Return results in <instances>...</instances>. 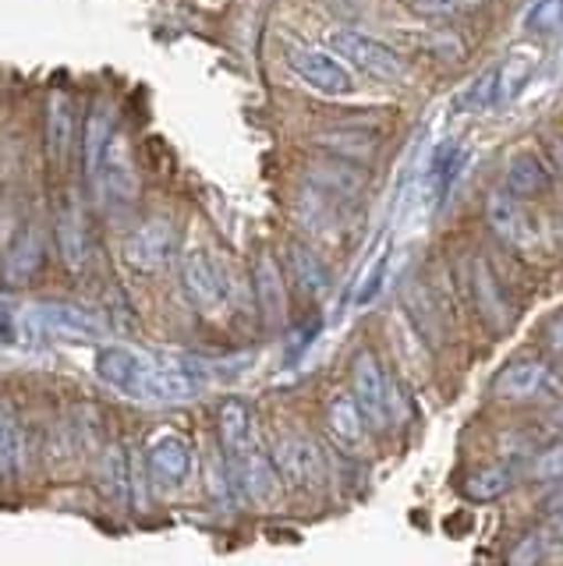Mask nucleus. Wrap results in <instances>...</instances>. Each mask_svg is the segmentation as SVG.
Wrapping results in <instances>:
<instances>
[{
    "label": "nucleus",
    "mask_w": 563,
    "mask_h": 566,
    "mask_svg": "<svg viewBox=\"0 0 563 566\" xmlns=\"http://www.w3.org/2000/svg\"><path fill=\"white\" fill-rule=\"evenodd\" d=\"M96 379L138 403H181L199 394V379L185 365H160L132 347H100Z\"/></svg>",
    "instance_id": "f257e3e1"
},
{
    "label": "nucleus",
    "mask_w": 563,
    "mask_h": 566,
    "mask_svg": "<svg viewBox=\"0 0 563 566\" xmlns=\"http://www.w3.org/2000/svg\"><path fill=\"white\" fill-rule=\"evenodd\" d=\"M330 50L337 53V57L362 71V75L376 78V82H400L404 78V61L400 53L390 50L383 40L376 35H365V32H355V29H333L330 32Z\"/></svg>",
    "instance_id": "f03ea898"
},
{
    "label": "nucleus",
    "mask_w": 563,
    "mask_h": 566,
    "mask_svg": "<svg viewBox=\"0 0 563 566\" xmlns=\"http://www.w3.org/2000/svg\"><path fill=\"white\" fill-rule=\"evenodd\" d=\"M178 273H181V287L188 294V301L206 315H217L227 308V297H231V287H227V273L223 265L213 259L209 248L191 244L181 252L178 262Z\"/></svg>",
    "instance_id": "7ed1b4c3"
},
{
    "label": "nucleus",
    "mask_w": 563,
    "mask_h": 566,
    "mask_svg": "<svg viewBox=\"0 0 563 566\" xmlns=\"http://www.w3.org/2000/svg\"><path fill=\"white\" fill-rule=\"evenodd\" d=\"M351 394H355L365 421H373L376 429H386L394 418V386L386 379V371L373 350H358L351 361Z\"/></svg>",
    "instance_id": "20e7f679"
},
{
    "label": "nucleus",
    "mask_w": 563,
    "mask_h": 566,
    "mask_svg": "<svg viewBox=\"0 0 563 566\" xmlns=\"http://www.w3.org/2000/svg\"><path fill=\"white\" fill-rule=\"evenodd\" d=\"M288 67L309 88H315L320 96H351L355 93L351 67L337 57V53H326V50H315V46H294V50H288Z\"/></svg>",
    "instance_id": "39448f33"
},
{
    "label": "nucleus",
    "mask_w": 563,
    "mask_h": 566,
    "mask_svg": "<svg viewBox=\"0 0 563 566\" xmlns=\"http://www.w3.org/2000/svg\"><path fill=\"white\" fill-rule=\"evenodd\" d=\"M273 468L280 474V482H288L294 489H320L326 478V460L320 442L291 432L273 447Z\"/></svg>",
    "instance_id": "423d86ee"
},
{
    "label": "nucleus",
    "mask_w": 563,
    "mask_h": 566,
    "mask_svg": "<svg viewBox=\"0 0 563 566\" xmlns=\"http://www.w3.org/2000/svg\"><path fill=\"white\" fill-rule=\"evenodd\" d=\"M191 442L178 432H160L146 450V471L156 492H174L188 482L191 474Z\"/></svg>",
    "instance_id": "0eeeda50"
},
{
    "label": "nucleus",
    "mask_w": 563,
    "mask_h": 566,
    "mask_svg": "<svg viewBox=\"0 0 563 566\" xmlns=\"http://www.w3.org/2000/svg\"><path fill=\"white\" fill-rule=\"evenodd\" d=\"M93 185L100 188V199L111 202V206H128L135 202V191H138V177H135V164H132V153H128V142L114 132L107 153H103V164L93 177Z\"/></svg>",
    "instance_id": "6e6552de"
},
{
    "label": "nucleus",
    "mask_w": 563,
    "mask_h": 566,
    "mask_svg": "<svg viewBox=\"0 0 563 566\" xmlns=\"http://www.w3.org/2000/svg\"><path fill=\"white\" fill-rule=\"evenodd\" d=\"M174 252H178V234H174L170 220L164 217L146 220L138 230H132V238L125 244V259L143 273H156L170 265Z\"/></svg>",
    "instance_id": "1a4fd4ad"
},
{
    "label": "nucleus",
    "mask_w": 563,
    "mask_h": 566,
    "mask_svg": "<svg viewBox=\"0 0 563 566\" xmlns=\"http://www.w3.org/2000/svg\"><path fill=\"white\" fill-rule=\"evenodd\" d=\"M220 447H223V464H238L241 457H249L262 447L256 415L244 400H227L220 407Z\"/></svg>",
    "instance_id": "9d476101"
},
{
    "label": "nucleus",
    "mask_w": 563,
    "mask_h": 566,
    "mask_svg": "<svg viewBox=\"0 0 563 566\" xmlns=\"http://www.w3.org/2000/svg\"><path fill=\"white\" fill-rule=\"evenodd\" d=\"M58 248L67 270H85L90 262V227H85V212L75 195H64L58 206Z\"/></svg>",
    "instance_id": "9b49d317"
},
{
    "label": "nucleus",
    "mask_w": 563,
    "mask_h": 566,
    "mask_svg": "<svg viewBox=\"0 0 563 566\" xmlns=\"http://www.w3.org/2000/svg\"><path fill=\"white\" fill-rule=\"evenodd\" d=\"M486 223H489V230L500 241L514 244V248H524L528 241H532V223L524 220V206L507 188L489 191V199H486Z\"/></svg>",
    "instance_id": "f8f14e48"
},
{
    "label": "nucleus",
    "mask_w": 563,
    "mask_h": 566,
    "mask_svg": "<svg viewBox=\"0 0 563 566\" xmlns=\"http://www.w3.org/2000/svg\"><path fill=\"white\" fill-rule=\"evenodd\" d=\"M256 297H259V312L267 326H284L288 318V291H284V273L270 252H262L256 259Z\"/></svg>",
    "instance_id": "ddd939ff"
},
{
    "label": "nucleus",
    "mask_w": 563,
    "mask_h": 566,
    "mask_svg": "<svg viewBox=\"0 0 563 566\" xmlns=\"http://www.w3.org/2000/svg\"><path fill=\"white\" fill-rule=\"evenodd\" d=\"M32 326H40L54 336H75V340H93V336H100V323L90 312H82L75 305H58V301H46V305L32 308Z\"/></svg>",
    "instance_id": "4468645a"
},
{
    "label": "nucleus",
    "mask_w": 563,
    "mask_h": 566,
    "mask_svg": "<svg viewBox=\"0 0 563 566\" xmlns=\"http://www.w3.org/2000/svg\"><path fill=\"white\" fill-rule=\"evenodd\" d=\"M43 265V234L40 227H22L19 238L11 241L8 248V259H4V283H11V287H22V283H29L32 276L40 273Z\"/></svg>",
    "instance_id": "2eb2a0df"
},
{
    "label": "nucleus",
    "mask_w": 563,
    "mask_h": 566,
    "mask_svg": "<svg viewBox=\"0 0 563 566\" xmlns=\"http://www.w3.org/2000/svg\"><path fill=\"white\" fill-rule=\"evenodd\" d=\"M503 188L514 195V199H539V195L550 188V174H545V164L532 153V149H518L507 159V177Z\"/></svg>",
    "instance_id": "dca6fc26"
},
{
    "label": "nucleus",
    "mask_w": 563,
    "mask_h": 566,
    "mask_svg": "<svg viewBox=\"0 0 563 566\" xmlns=\"http://www.w3.org/2000/svg\"><path fill=\"white\" fill-rule=\"evenodd\" d=\"M75 142V103L67 93H54L46 106V149L50 159L61 167Z\"/></svg>",
    "instance_id": "f3484780"
},
{
    "label": "nucleus",
    "mask_w": 563,
    "mask_h": 566,
    "mask_svg": "<svg viewBox=\"0 0 563 566\" xmlns=\"http://www.w3.org/2000/svg\"><path fill=\"white\" fill-rule=\"evenodd\" d=\"M326 424L333 439L341 442V447L355 450L365 442V415L355 400V394H333L330 403H326Z\"/></svg>",
    "instance_id": "a211bd4d"
},
{
    "label": "nucleus",
    "mask_w": 563,
    "mask_h": 566,
    "mask_svg": "<svg viewBox=\"0 0 563 566\" xmlns=\"http://www.w3.org/2000/svg\"><path fill=\"white\" fill-rule=\"evenodd\" d=\"M309 185L323 188L326 195H337V199H355L365 188V174L347 159H323L309 170Z\"/></svg>",
    "instance_id": "6ab92c4d"
},
{
    "label": "nucleus",
    "mask_w": 563,
    "mask_h": 566,
    "mask_svg": "<svg viewBox=\"0 0 563 566\" xmlns=\"http://www.w3.org/2000/svg\"><path fill=\"white\" fill-rule=\"evenodd\" d=\"M471 294H475V305H479L489 326H497V329L507 326V301L500 291V280L492 276L486 259H475V265H471Z\"/></svg>",
    "instance_id": "aec40b11"
},
{
    "label": "nucleus",
    "mask_w": 563,
    "mask_h": 566,
    "mask_svg": "<svg viewBox=\"0 0 563 566\" xmlns=\"http://www.w3.org/2000/svg\"><path fill=\"white\" fill-rule=\"evenodd\" d=\"M542 382H545V365L521 358V361H510L500 371L492 389H497V397H503V400H528L539 394Z\"/></svg>",
    "instance_id": "412c9836"
},
{
    "label": "nucleus",
    "mask_w": 563,
    "mask_h": 566,
    "mask_svg": "<svg viewBox=\"0 0 563 566\" xmlns=\"http://www.w3.org/2000/svg\"><path fill=\"white\" fill-rule=\"evenodd\" d=\"M22 421L8 397H0V485L14 482L22 464Z\"/></svg>",
    "instance_id": "4be33fe9"
},
{
    "label": "nucleus",
    "mask_w": 563,
    "mask_h": 566,
    "mask_svg": "<svg viewBox=\"0 0 563 566\" xmlns=\"http://www.w3.org/2000/svg\"><path fill=\"white\" fill-rule=\"evenodd\" d=\"M539 64V50L535 46H514L507 53V61L500 64V75H497V99L492 103H510L514 99L524 82L532 78V71Z\"/></svg>",
    "instance_id": "5701e85b"
},
{
    "label": "nucleus",
    "mask_w": 563,
    "mask_h": 566,
    "mask_svg": "<svg viewBox=\"0 0 563 566\" xmlns=\"http://www.w3.org/2000/svg\"><path fill=\"white\" fill-rule=\"evenodd\" d=\"M288 265H291L294 283L305 294H312V297L326 294V287H330V265L323 262L320 252H312L309 244H291L288 248Z\"/></svg>",
    "instance_id": "b1692460"
},
{
    "label": "nucleus",
    "mask_w": 563,
    "mask_h": 566,
    "mask_svg": "<svg viewBox=\"0 0 563 566\" xmlns=\"http://www.w3.org/2000/svg\"><path fill=\"white\" fill-rule=\"evenodd\" d=\"M114 138V111L111 103H100L96 111L85 120V142H82V153H85V177H96L100 164H103V153H107Z\"/></svg>",
    "instance_id": "393cba45"
},
{
    "label": "nucleus",
    "mask_w": 563,
    "mask_h": 566,
    "mask_svg": "<svg viewBox=\"0 0 563 566\" xmlns=\"http://www.w3.org/2000/svg\"><path fill=\"white\" fill-rule=\"evenodd\" d=\"M518 482V468L514 464H489V468H479L475 474H468L465 482V495L475 503H492L507 495Z\"/></svg>",
    "instance_id": "a878e982"
},
{
    "label": "nucleus",
    "mask_w": 563,
    "mask_h": 566,
    "mask_svg": "<svg viewBox=\"0 0 563 566\" xmlns=\"http://www.w3.org/2000/svg\"><path fill=\"white\" fill-rule=\"evenodd\" d=\"M532 478L535 482H563V442H553L532 460Z\"/></svg>",
    "instance_id": "bb28decb"
},
{
    "label": "nucleus",
    "mask_w": 563,
    "mask_h": 566,
    "mask_svg": "<svg viewBox=\"0 0 563 566\" xmlns=\"http://www.w3.org/2000/svg\"><path fill=\"white\" fill-rule=\"evenodd\" d=\"M497 75H500V67H489L475 78V85L465 93V111H482V106H492V99H497Z\"/></svg>",
    "instance_id": "cd10ccee"
},
{
    "label": "nucleus",
    "mask_w": 563,
    "mask_h": 566,
    "mask_svg": "<svg viewBox=\"0 0 563 566\" xmlns=\"http://www.w3.org/2000/svg\"><path fill=\"white\" fill-rule=\"evenodd\" d=\"M528 29L542 35L563 29V0H539L535 11L528 14Z\"/></svg>",
    "instance_id": "c85d7f7f"
},
{
    "label": "nucleus",
    "mask_w": 563,
    "mask_h": 566,
    "mask_svg": "<svg viewBox=\"0 0 563 566\" xmlns=\"http://www.w3.org/2000/svg\"><path fill=\"white\" fill-rule=\"evenodd\" d=\"M103 485H107L114 495H125V485H128V474H125V450L114 447L103 457Z\"/></svg>",
    "instance_id": "c756f323"
},
{
    "label": "nucleus",
    "mask_w": 563,
    "mask_h": 566,
    "mask_svg": "<svg viewBox=\"0 0 563 566\" xmlns=\"http://www.w3.org/2000/svg\"><path fill=\"white\" fill-rule=\"evenodd\" d=\"M386 270H390V252H386V255H379V259L373 262V270L365 273L362 287H358V294H355V305H368V301H373V297L379 294Z\"/></svg>",
    "instance_id": "7c9ffc66"
},
{
    "label": "nucleus",
    "mask_w": 563,
    "mask_h": 566,
    "mask_svg": "<svg viewBox=\"0 0 563 566\" xmlns=\"http://www.w3.org/2000/svg\"><path fill=\"white\" fill-rule=\"evenodd\" d=\"M542 559V542L539 535H524L518 542V548L510 553V566H535Z\"/></svg>",
    "instance_id": "2f4dec72"
},
{
    "label": "nucleus",
    "mask_w": 563,
    "mask_h": 566,
    "mask_svg": "<svg viewBox=\"0 0 563 566\" xmlns=\"http://www.w3.org/2000/svg\"><path fill=\"white\" fill-rule=\"evenodd\" d=\"M408 4L421 14H453V11L471 8L475 0H408Z\"/></svg>",
    "instance_id": "473e14b6"
},
{
    "label": "nucleus",
    "mask_w": 563,
    "mask_h": 566,
    "mask_svg": "<svg viewBox=\"0 0 563 566\" xmlns=\"http://www.w3.org/2000/svg\"><path fill=\"white\" fill-rule=\"evenodd\" d=\"M19 340V329H14V318L0 308V347H8V344H14Z\"/></svg>",
    "instance_id": "72a5a7b5"
},
{
    "label": "nucleus",
    "mask_w": 563,
    "mask_h": 566,
    "mask_svg": "<svg viewBox=\"0 0 563 566\" xmlns=\"http://www.w3.org/2000/svg\"><path fill=\"white\" fill-rule=\"evenodd\" d=\"M550 156H553V167H556L560 181H563V135H553L550 138Z\"/></svg>",
    "instance_id": "f704fd0d"
},
{
    "label": "nucleus",
    "mask_w": 563,
    "mask_h": 566,
    "mask_svg": "<svg viewBox=\"0 0 563 566\" xmlns=\"http://www.w3.org/2000/svg\"><path fill=\"white\" fill-rule=\"evenodd\" d=\"M545 340H550V347L563 358V318H560V323H553L550 329H545Z\"/></svg>",
    "instance_id": "c9c22d12"
},
{
    "label": "nucleus",
    "mask_w": 563,
    "mask_h": 566,
    "mask_svg": "<svg viewBox=\"0 0 563 566\" xmlns=\"http://www.w3.org/2000/svg\"><path fill=\"white\" fill-rule=\"evenodd\" d=\"M545 510H553V513H563V485H556L550 495H545Z\"/></svg>",
    "instance_id": "e433bc0d"
},
{
    "label": "nucleus",
    "mask_w": 563,
    "mask_h": 566,
    "mask_svg": "<svg viewBox=\"0 0 563 566\" xmlns=\"http://www.w3.org/2000/svg\"><path fill=\"white\" fill-rule=\"evenodd\" d=\"M553 424H556V429H560V432H563V407H560V411H556V415H553Z\"/></svg>",
    "instance_id": "4c0bfd02"
},
{
    "label": "nucleus",
    "mask_w": 563,
    "mask_h": 566,
    "mask_svg": "<svg viewBox=\"0 0 563 566\" xmlns=\"http://www.w3.org/2000/svg\"><path fill=\"white\" fill-rule=\"evenodd\" d=\"M553 386H556L560 394H563V371H556V376H553Z\"/></svg>",
    "instance_id": "58836bf2"
},
{
    "label": "nucleus",
    "mask_w": 563,
    "mask_h": 566,
    "mask_svg": "<svg viewBox=\"0 0 563 566\" xmlns=\"http://www.w3.org/2000/svg\"><path fill=\"white\" fill-rule=\"evenodd\" d=\"M556 531H560V538H563V517H560V524H556Z\"/></svg>",
    "instance_id": "ea45409f"
}]
</instances>
